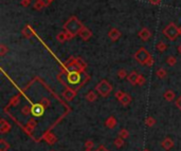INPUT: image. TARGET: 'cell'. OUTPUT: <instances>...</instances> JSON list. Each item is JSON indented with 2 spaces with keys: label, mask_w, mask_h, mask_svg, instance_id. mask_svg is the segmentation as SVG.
Wrapping results in <instances>:
<instances>
[{
  "label": "cell",
  "mask_w": 181,
  "mask_h": 151,
  "mask_svg": "<svg viewBox=\"0 0 181 151\" xmlns=\"http://www.w3.org/2000/svg\"><path fill=\"white\" fill-rule=\"evenodd\" d=\"M156 48H157V50H158L160 53H164V52L166 51V45H165V42H163V41H159L158 43H157V46H156Z\"/></svg>",
  "instance_id": "21"
},
{
  "label": "cell",
  "mask_w": 181,
  "mask_h": 151,
  "mask_svg": "<svg viewBox=\"0 0 181 151\" xmlns=\"http://www.w3.org/2000/svg\"><path fill=\"white\" fill-rule=\"evenodd\" d=\"M127 72L125 71L124 69H121V70H119L118 71V77L119 78H121V79H124L125 77H127Z\"/></svg>",
  "instance_id": "29"
},
{
  "label": "cell",
  "mask_w": 181,
  "mask_h": 151,
  "mask_svg": "<svg viewBox=\"0 0 181 151\" xmlns=\"http://www.w3.org/2000/svg\"><path fill=\"white\" fill-rule=\"evenodd\" d=\"M143 151H149V150H148V149H144Z\"/></svg>",
  "instance_id": "47"
},
{
  "label": "cell",
  "mask_w": 181,
  "mask_h": 151,
  "mask_svg": "<svg viewBox=\"0 0 181 151\" xmlns=\"http://www.w3.org/2000/svg\"><path fill=\"white\" fill-rule=\"evenodd\" d=\"M105 125L107 128H110V129H113L116 125V120L113 117V116H109V117L106 120L105 122Z\"/></svg>",
  "instance_id": "15"
},
{
  "label": "cell",
  "mask_w": 181,
  "mask_h": 151,
  "mask_svg": "<svg viewBox=\"0 0 181 151\" xmlns=\"http://www.w3.org/2000/svg\"><path fill=\"white\" fill-rule=\"evenodd\" d=\"M156 74L159 78H161V79H163V78H165L166 76H167V73H166L165 69H163V68H160L159 70H157Z\"/></svg>",
  "instance_id": "23"
},
{
  "label": "cell",
  "mask_w": 181,
  "mask_h": 151,
  "mask_svg": "<svg viewBox=\"0 0 181 151\" xmlns=\"http://www.w3.org/2000/svg\"><path fill=\"white\" fill-rule=\"evenodd\" d=\"M121 104L123 105L124 107H127L128 105L130 104V102H131V97H130V95L129 94H124V96L122 98H121Z\"/></svg>",
  "instance_id": "16"
},
{
  "label": "cell",
  "mask_w": 181,
  "mask_h": 151,
  "mask_svg": "<svg viewBox=\"0 0 181 151\" xmlns=\"http://www.w3.org/2000/svg\"><path fill=\"white\" fill-rule=\"evenodd\" d=\"M161 146L163 147L165 150H170V149H172L174 147V141L170 138H166L163 142L161 143Z\"/></svg>",
  "instance_id": "12"
},
{
  "label": "cell",
  "mask_w": 181,
  "mask_h": 151,
  "mask_svg": "<svg viewBox=\"0 0 181 151\" xmlns=\"http://www.w3.org/2000/svg\"><path fill=\"white\" fill-rule=\"evenodd\" d=\"M149 2L152 3V5H157L161 2V0H149Z\"/></svg>",
  "instance_id": "42"
},
{
  "label": "cell",
  "mask_w": 181,
  "mask_h": 151,
  "mask_svg": "<svg viewBox=\"0 0 181 151\" xmlns=\"http://www.w3.org/2000/svg\"><path fill=\"white\" fill-rule=\"evenodd\" d=\"M146 82V79H145V77H144L143 75H140L139 74V77H138V84H139V86H143L144 84Z\"/></svg>",
  "instance_id": "31"
},
{
  "label": "cell",
  "mask_w": 181,
  "mask_h": 151,
  "mask_svg": "<svg viewBox=\"0 0 181 151\" xmlns=\"http://www.w3.org/2000/svg\"><path fill=\"white\" fill-rule=\"evenodd\" d=\"M80 72L78 71H71L67 75V80L71 84H77L80 80Z\"/></svg>",
  "instance_id": "6"
},
{
  "label": "cell",
  "mask_w": 181,
  "mask_h": 151,
  "mask_svg": "<svg viewBox=\"0 0 181 151\" xmlns=\"http://www.w3.org/2000/svg\"><path fill=\"white\" fill-rule=\"evenodd\" d=\"M164 99L167 100V102H173L175 99V92L173 90H167L164 93Z\"/></svg>",
  "instance_id": "17"
},
{
  "label": "cell",
  "mask_w": 181,
  "mask_h": 151,
  "mask_svg": "<svg viewBox=\"0 0 181 151\" xmlns=\"http://www.w3.org/2000/svg\"><path fill=\"white\" fill-rule=\"evenodd\" d=\"M93 146H94V143H93V141H92V140L86 141V143H85L86 149H92V148H93Z\"/></svg>",
  "instance_id": "33"
},
{
  "label": "cell",
  "mask_w": 181,
  "mask_h": 151,
  "mask_svg": "<svg viewBox=\"0 0 181 151\" xmlns=\"http://www.w3.org/2000/svg\"><path fill=\"white\" fill-rule=\"evenodd\" d=\"M138 77H139V74L137 73L136 71H132L130 74H128L127 80L131 84H138Z\"/></svg>",
  "instance_id": "14"
},
{
  "label": "cell",
  "mask_w": 181,
  "mask_h": 151,
  "mask_svg": "<svg viewBox=\"0 0 181 151\" xmlns=\"http://www.w3.org/2000/svg\"><path fill=\"white\" fill-rule=\"evenodd\" d=\"M145 124H146V126H148V127H152L155 124H156V120H155L152 116H148L145 120Z\"/></svg>",
  "instance_id": "28"
},
{
  "label": "cell",
  "mask_w": 181,
  "mask_h": 151,
  "mask_svg": "<svg viewBox=\"0 0 181 151\" xmlns=\"http://www.w3.org/2000/svg\"><path fill=\"white\" fill-rule=\"evenodd\" d=\"M23 34L26 38H31L32 35H33V32H32L31 28H30L29 25H27V27L23 30Z\"/></svg>",
  "instance_id": "22"
},
{
  "label": "cell",
  "mask_w": 181,
  "mask_h": 151,
  "mask_svg": "<svg viewBox=\"0 0 181 151\" xmlns=\"http://www.w3.org/2000/svg\"><path fill=\"white\" fill-rule=\"evenodd\" d=\"M83 28H84L83 23L80 22L75 16H71V17L68 19V21H66L65 25H64V30H65V32L70 33L73 37L75 35H78L80 30L83 29Z\"/></svg>",
  "instance_id": "1"
},
{
  "label": "cell",
  "mask_w": 181,
  "mask_h": 151,
  "mask_svg": "<svg viewBox=\"0 0 181 151\" xmlns=\"http://www.w3.org/2000/svg\"><path fill=\"white\" fill-rule=\"evenodd\" d=\"M150 57V54L148 53V51L144 48H140L138 51L134 54V59L141 64H145L146 60Z\"/></svg>",
  "instance_id": "4"
},
{
  "label": "cell",
  "mask_w": 181,
  "mask_h": 151,
  "mask_svg": "<svg viewBox=\"0 0 181 151\" xmlns=\"http://www.w3.org/2000/svg\"><path fill=\"white\" fill-rule=\"evenodd\" d=\"M56 40H57L58 42H60V43H64L66 40H68L66 32H59V33L56 35Z\"/></svg>",
  "instance_id": "18"
},
{
  "label": "cell",
  "mask_w": 181,
  "mask_h": 151,
  "mask_svg": "<svg viewBox=\"0 0 181 151\" xmlns=\"http://www.w3.org/2000/svg\"><path fill=\"white\" fill-rule=\"evenodd\" d=\"M124 92L123 91H116V93H114V96H116V99H119V100H121V98L123 97L124 96Z\"/></svg>",
  "instance_id": "37"
},
{
  "label": "cell",
  "mask_w": 181,
  "mask_h": 151,
  "mask_svg": "<svg viewBox=\"0 0 181 151\" xmlns=\"http://www.w3.org/2000/svg\"><path fill=\"white\" fill-rule=\"evenodd\" d=\"M154 64H155V60H154V58H152V56H150V57L148 58L147 60H146V62H145V66H147V67H152V66H154Z\"/></svg>",
  "instance_id": "36"
},
{
  "label": "cell",
  "mask_w": 181,
  "mask_h": 151,
  "mask_svg": "<svg viewBox=\"0 0 181 151\" xmlns=\"http://www.w3.org/2000/svg\"><path fill=\"white\" fill-rule=\"evenodd\" d=\"M119 136L122 138H127L129 136V132L126 130V129H122L120 132H119Z\"/></svg>",
  "instance_id": "30"
},
{
  "label": "cell",
  "mask_w": 181,
  "mask_h": 151,
  "mask_svg": "<svg viewBox=\"0 0 181 151\" xmlns=\"http://www.w3.org/2000/svg\"><path fill=\"white\" fill-rule=\"evenodd\" d=\"M45 107L43 106V105L40 104H34L33 106L31 107V113L33 116H36V117H38V116H41L44 115V113H45Z\"/></svg>",
  "instance_id": "5"
},
{
  "label": "cell",
  "mask_w": 181,
  "mask_h": 151,
  "mask_svg": "<svg viewBox=\"0 0 181 151\" xmlns=\"http://www.w3.org/2000/svg\"><path fill=\"white\" fill-rule=\"evenodd\" d=\"M21 113H23V115H28L29 113H31V108L28 106H25L23 109H21Z\"/></svg>",
  "instance_id": "35"
},
{
  "label": "cell",
  "mask_w": 181,
  "mask_h": 151,
  "mask_svg": "<svg viewBox=\"0 0 181 151\" xmlns=\"http://www.w3.org/2000/svg\"><path fill=\"white\" fill-rule=\"evenodd\" d=\"M0 132L1 133H7V132L10 131V129H11V125L9 123H7L5 120H0Z\"/></svg>",
  "instance_id": "13"
},
{
  "label": "cell",
  "mask_w": 181,
  "mask_h": 151,
  "mask_svg": "<svg viewBox=\"0 0 181 151\" xmlns=\"http://www.w3.org/2000/svg\"><path fill=\"white\" fill-rule=\"evenodd\" d=\"M45 7V4L43 3V1L41 0H37L35 3H34V9L36 10V11H40V10H43Z\"/></svg>",
  "instance_id": "26"
},
{
  "label": "cell",
  "mask_w": 181,
  "mask_h": 151,
  "mask_svg": "<svg viewBox=\"0 0 181 151\" xmlns=\"http://www.w3.org/2000/svg\"><path fill=\"white\" fill-rule=\"evenodd\" d=\"M176 107L181 111V96L178 98V99H177V102H176Z\"/></svg>",
  "instance_id": "40"
},
{
  "label": "cell",
  "mask_w": 181,
  "mask_h": 151,
  "mask_svg": "<svg viewBox=\"0 0 181 151\" xmlns=\"http://www.w3.org/2000/svg\"><path fill=\"white\" fill-rule=\"evenodd\" d=\"M67 69L69 70L70 72H71V71L82 72V70H80V66H78V64H77V61H76L75 58H74V59H72L71 61L69 62V64H67Z\"/></svg>",
  "instance_id": "10"
},
{
  "label": "cell",
  "mask_w": 181,
  "mask_h": 151,
  "mask_svg": "<svg viewBox=\"0 0 181 151\" xmlns=\"http://www.w3.org/2000/svg\"><path fill=\"white\" fill-rule=\"evenodd\" d=\"M96 97H98V96H96V93L93 91H89L87 93V95H86V99H87L89 102H93L94 100L96 99Z\"/></svg>",
  "instance_id": "20"
},
{
  "label": "cell",
  "mask_w": 181,
  "mask_h": 151,
  "mask_svg": "<svg viewBox=\"0 0 181 151\" xmlns=\"http://www.w3.org/2000/svg\"><path fill=\"white\" fill-rule=\"evenodd\" d=\"M40 104L43 105L44 107H45V108H48V107L50 106V104H51V102H50V100L48 99V98H46V97H44L43 99L40 100Z\"/></svg>",
  "instance_id": "32"
},
{
  "label": "cell",
  "mask_w": 181,
  "mask_h": 151,
  "mask_svg": "<svg viewBox=\"0 0 181 151\" xmlns=\"http://www.w3.org/2000/svg\"><path fill=\"white\" fill-rule=\"evenodd\" d=\"M179 33H180V35H181V27L179 28Z\"/></svg>",
  "instance_id": "45"
},
{
  "label": "cell",
  "mask_w": 181,
  "mask_h": 151,
  "mask_svg": "<svg viewBox=\"0 0 181 151\" xmlns=\"http://www.w3.org/2000/svg\"><path fill=\"white\" fill-rule=\"evenodd\" d=\"M8 51H9V48H8V47H5V45L0 46V55H1V56L5 55V54L7 53Z\"/></svg>",
  "instance_id": "34"
},
{
  "label": "cell",
  "mask_w": 181,
  "mask_h": 151,
  "mask_svg": "<svg viewBox=\"0 0 181 151\" xmlns=\"http://www.w3.org/2000/svg\"><path fill=\"white\" fill-rule=\"evenodd\" d=\"M85 151H91V149H86Z\"/></svg>",
  "instance_id": "46"
},
{
  "label": "cell",
  "mask_w": 181,
  "mask_h": 151,
  "mask_svg": "<svg viewBox=\"0 0 181 151\" xmlns=\"http://www.w3.org/2000/svg\"><path fill=\"white\" fill-rule=\"evenodd\" d=\"M150 36H152V33H150V31L147 28H143V29L139 32V37L143 40V41H147L150 38Z\"/></svg>",
  "instance_id": "8"
},
{
  "label": "cell",
  "mask_w": 181,
  "mask_h": 151,
  "mask_svg": "<svg viewBox=\"0 0 181 151\" xmlns=\"http://www.w3.org/2000/svg\"><path fill=\"white\" fill-rule=\"evenodd\" d=\"M64 97L66 98V99L68 100V102H70V100H72L74 98V96H75V91L72 89H70V88H67V89L64 91Z\"/></svg>",
  "instance_id": "11"
},
{
  "label": "cell",
  "mask_w": 181,
  "mask_h": 151,
  "mask_svg": "<svg viewBox=\"0 0 181 151\" xmlns=\"http://www.w3.org/2000/svg\"><path fill=\"white\" fill-rule=\"evenodd\" d=\"M112 89H113L112 86L106 79H103L102 81H100L95 87L96 92H98L102 97H107V96L111 93Z\"/></svg>",
  "instance_id": "3"
},
{
  "label": "cell",
  "mask_w": 181,
  "mask_h": 151,
  "mask_svg": "<svg viewBox=\"0 0 181 151\" xmlns=\"http://www.w3.org/2000/svg\"><path fill=\"white\" fill-rule=\"evenodd\" d=\"M166 64H167L168 66H170V67H173V66H175V64H177V58L175 57V56H168V57L166 58Z\"/></svg>",
  "instance_id": "25"
},
{
  "label": "cell",
  "mask_w": 181,
  "mask_h": 151,
  "mask_svg": "<svg viewBox=\"0 0 181 151\" xmlns=\"http://www.w3.org/2000/svg\"><path fill=\"white\" fill-rule=\"evenodd\" d=\"M114 145H116V148H121V147L124 146V138H116V140H114Z\"/></svg>",
  "instance_id": "27"
},
{
  "label": "cell",
  "mask_w": 181,
  "mask_h": 151,
  "mask_svg": "<svg viewBox=\"0 0 181 151\" xmlns=\"http://www.w3.org/2000/svg\"><path fill=\"white\" fill-rule=\"evenodd\" d=\"M75 59H76V61H77V64H78V66H80V70H82V72L85 71L86 67H87V64H86V62L84 61V60L82 59L80 57H76Z\"/></svg>",
  "instance_id": "24"
},
{
  "label": "cell",
  "mask_w": 181,
  "mask_h": 151,
  "mask_svg": "<svg viewBox=\"0 0 181 151\" xmlns=\"http://www.w3.org/2000/svg\"><path fill=\"white\" fill-rule=\"evenodd\" d=\"M78 35L80 36V38L83 40H85V41H87V40H89L90 38H91V36H92V33H91V31H90L88 28H86V27H84L83 29L80 30V34Z\"/></svg>",
  "instance_id": "7"
},
{
  "label": "cell",
  "mask_w": 181,
  "mask_h": 151,
  "mask_svg": "<svg viewBox=\"0 0 181 151\" xmlns=\"http://www.w3.org/2000/svg\"><path fill=\"white\" fill-rule=\"evenodd\" d=\"M108 37H109L112 41H116V40L121 37V32L119 31L118 29H116V28H112L109 31V33H108Z\"/></svg>",
  "instance_id": "9"
},
{
  "label": "cell",
  "mask_w": 181,
  "mask_h": 151,
  "mask_svg": "<svg viewBox=\"0 0 181 151\" xmlns=\"http://www.w3.org/2000/svg\"><path fill=\"white\" fill-rule=\"evenodd\" d=\"M178 52H179V53L181 54V45H180V46H179V47H178Z\"/></svg>",
  "instance_id": "44"
},
{
  "label": "cell",
  "mask_w": 181,
  "mask_h": 151,
  "mask_svg": "<svg viewBox=\"0 0 181 151\" xmlns=\"http://www.w3.org/2000/svg\"><path fill=\"white\" fill-rule=\"evenodd\" d=\"M41 1H43V3L45 4V7H48L49 4H51L53 0H41Z\"/></svg>",
  "instance_id": "41"
},
{
  "label": "cell",
  "mask_w": 181,
  "mask_h": 151,
  "mask_svg": "<svg viewBox=\"0 0 181 151\" xmlns=\"http://www.w3.org/2000/svg\"><path fill=\"white\" fill-rule=\"evenodd\" d=\"M163 35L165 36L167 39L174 41V40H176L177 38H178V36L180 35V33H179L178 27H177L174 22H170L163 29Z\"/></svg>",
  "instance_id": "2"
},
{
  "label": "cell",
  "mask_w": 181,
  "mask_h": 151,
  "mask_svg": "<svg viewBox=\"0 0 181 151\" xmlns=\"http://www.w3.org/2000/svg\"><path fill=\"white\" fill-rule=\"evenodd\" d=\"M18 100H19V99H18V98H17V97H15V98H14V99H13V100H12L11 105H17V104H18V102H18Z\"/></svg>",
  "instance_id": "43"
},
{
  "label": "cell",
  "mask_w": 181,
  "mask_h": 151,
  "mask_svg": "<svg viewBox=\"0 0 181 151\" xmlns=\"http://www.w3.org/2000/svg\"><path fill=\"white\" fill-rule=\"evenodd\" d=\"M95 151H109V150H108V149L106 148V147L104 146V145H101V146L98 147V149H96Z\"/></svg>",
  "instance_id": "39"
},
{
  "label": "cell",
  "mask_w": 181,
  "mask_h": 151,
  "mask_svg": "<svg viewBox=\"0 0 181 151\" xmlns=\"http://www.w3.org/2000/svg\"><path fill=\"white\" fill-rule=\"evenodd\" d=\"M30 3H31V0H21V7H28L30 5Z\"/></svg>",
  "instance_id": "38"
},
{
  "label": "cell",
  "mask_w": 181,
  "mask_h": 151,
  "mask_svg": "<svg viewBox=\"0 0 181 151\" xmlns=\"http://www.w3.org/2000/svg\"><path fill=\"white\" fill-rule=\"evenodd\" d=\"M10 148V144L5 140L1 138L0 140V151H7Z\"/></svg>",
  "instance_id": "19"
}]
</instances>
